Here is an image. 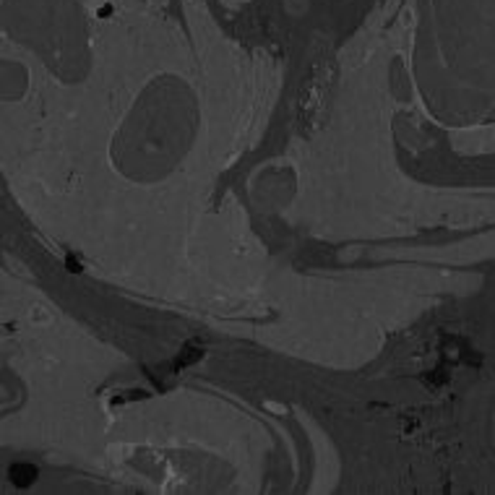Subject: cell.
<instances>
[{"label":"cell","mask_w":495,"mask_h":495,"mask_svg":"<svg viewBox=\"0 0 495 495\" xmlns=\"http://www.w3.org/2000/svg\"><path fill=\"white\" fill-rule=\"evenodd\" d=\"M266 409H271V412H287L284 407H279V404H274V401H268V404H266Z\"/></svg>","instance_id":"cell-1"}]
</instances>
